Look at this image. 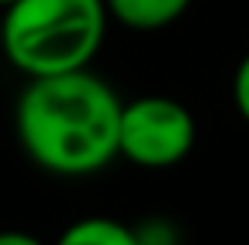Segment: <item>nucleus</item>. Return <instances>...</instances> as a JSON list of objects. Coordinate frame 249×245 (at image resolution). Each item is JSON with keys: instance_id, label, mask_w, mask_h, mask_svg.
I'll use <instances>...</instances> for the list:
<instances>
[{"instance_id": "obj_1", "label": "nucleus", "mask_w": 249, "mask_h": 245, "mask_svg": "<svg viewBox=\"0 0 249 245\" xmlns=\"http://www.w3.org/2000/svg\"><path fill=\"white\" fill-rule=\"evenodd\" d=\"M118 118L122 98L115 87L81 67L27 78L14 108V131L41 171L88 178L118 158Z\"/></svg>"}, {"instance_id": "obj_2", "label": "nucleus", "mask_w": 249, "mask_h": 245, "mask_svg": "<svg viewBox=\"0 0 249 245\" xmlns=\"http://www.w3.org/2000/svg\"><path fill=\"white\" fill-rule=\"evenodd\" d=\"M3 57L24 78L81 71L105 44V0H14L0 10Z\"/></svg>"}, {"instance_id": "obj_3", "label": "nucleus", "mask_w": 249, "mask_h": 245, "mask_svg": "<svg viewBox=\"0 0 249 245\" xmlns=\"http://www.w3.org/2000/svg\"><path fill=\"white\" fill-rule=\"evenodd\" d=\"M199 128L192 111L165 94H145L122 101L118 118V158L138 168H175L196 148Z\"/></svg>"}, {"instance_id": "obj_4", "label": "nucleus", "mask_w": 249, "mask_h": 245, "mask_svg": "<svg viewBox=\"0 0 249 245\" xmlns=\"http://www.w3.org/2000/svg\"><path fill=\"white\" fill-rule=\"evenodd\" d=\"M192 7V0H105L108 20H118L128 31H162L172 27L178 17H185V10Z\"/></svg>"}, {"instance_id": "obj_5", "label": "nucleus", "mask_w": 249, "mask_h": 245, "mask_svg": "<svg viewBox=\"0 0 249 245\" xmlns=\"http://www.w3.org/2000/svg\"><path fill=\"white\" fill-rule=\"evenodd\" d=\"M54 245H138L131 222L122 218H108V215H84L78 222H71Z\"/></svg>"}, {"instance_id": "obj_6", "label": "nucleus", "mask_w": 249, "mask_h": 245, "mask_svg": "<svg viewBox=\"0 0 249 245\" xmlns=\"http://www.w3.org/2000/svg\"><path fill=\"white\" fill-rule=\"evenodd\" d=\"M131 232L138 245H182V229L165 215H145L131 222Z\"/></svg>"}, {"instance_id": "obj_7", "label": "nucleus", "mask_w": 249, "mask_h": 245, "mask_svg": "<svg viewBox=\"0 0 249 245\" xmlns=\"http://www.w3.org/2000/svg\"><path fill=\"white\" fill-rule=\"evenodd\" d=\"M232 101H236L239 118L249 124V54L239 61V67L232 74Z\"/></svg>"}, {"instance_id": "obj_8", "label": "nucleus", "mask_w": 249, "mask_h": 245, "mask_svg": "<svg viewBox=\"0 0 249 245\" xmlns=\"http://www.w3.org/2000/svg\"><path fill=\"white\" fill-rule=\"evenodd\" d=\"M0 245H47V242L24 232V229H0Z\"/></svg>"}, {"instance_id": "obj_9", "label": "nucleus", "mask_w": 249, "mask_h": 245, "mask_svg": "<svg viewBox=\"0 0 249 245\" xmlns=\"http://www.w3.org/2000/svg\"><path fill=\"white\" fill-rule=\"evenodd\" d=\"M10 3H14V0H0V10H7V7H10Z\"/></svg>"}, {"instance_id": "obj_10", "label": "nucleus", "mask_w": 249, "mask_h": 245, "mask_svg": "<svg viewBox=\"0 0 249 245\" xmlns=\"http://www.w3.org/2000/svg\"><path fill=\"white\" fill-rule=\"evenodd\" d=\"M0 57H3V27H0Z\"/></svg>"}]
</instances>
